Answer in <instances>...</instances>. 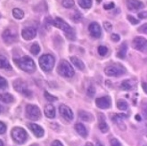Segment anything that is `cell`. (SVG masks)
I'll return each mask as SVG.
<instances>
[{
  "label": "cell",
  "instance_id": "cell-1",
  "mask_svg": "<svg viewBox=\"0 0 147 146\" xmlns=\"http://www.w3.org/2000/svg\"><path fill=\"white\" fill-rule=\"evenodd\" d=\"M14 63L18 65L21 70L27 73H34L36 71V64L29 56H23L20 59H16L14 60Z\"/></svg>",
  "mask_w": 147,
  "mask_h": 146
},
{
  "label": "cell",
  "instance_id": "cell-2",
  "mask_svg": "<svg viewBox=\"0 0 147 146\" xmlns=\"http://www.w3.org/2000/svg\"><path fill=\"white\" fill-rule=\"evenodd\" d=\"M54 25L56 28L64 31L66 37L70 40H75V38H76L75 31L72 30V28L70 26V25H69L67 22H65L62 18H56L54 21Z\"/></svg>",
  "mask_w": 147,
  "mask_h": 146
},
{
  "label": "cell",
  "instance_id": "cell-3",
  "mask_svg": "<svg viewBox=\"0 0 147 146\" xmlns=\"http://www.w3.org/2000/svg\"><path fill=\"white\" fill-rule=\"evenodd\" d=\"M57 71L60 75L64 77V78H72L75 73L71 64H70V63H68L65 60H63V61L60 62L57 68Z\"/></svg>",
  "mask_w": 147,
  "mask_h": 146
},
{
  "label": "cell",
  "instance_id": "cell-4",
  "mask_svg": "<svg viewBox=\"0 0 147 146\" xmlns=\"http://www.w3.org/2000/svg\"><path fill=\"white\" fill-rule=\"evenodd\" d=\"M55 65V58L51 54H44L39 58V66L44 71H51Z\"/></svg>",
  "mask_w": 147,
  "mask_h": 146
},
{
  "label": "cell",
  "instance_id": "cell-5",
  "mask_svg": "<svg viewBox=\"0 0 147 146\" xmlns=\"http://www.w3.org/2000/svg\"><path fill=\"white\" fill-rule=\"evenodd\" d=\"M105 74L108 77H120L126 73V69L119 63L109 65L105 70Z\"/></svg>",
  "mask_w": 147,
  "mask_h": 146
},
{
  "label": "cell",
  "instance_id": "cell-6",
  "mask_svg": "<svg viewBox=\"0 0 147 146\" xmlns=\"http://www.w3.org/2000/svg\"><path fill=\"white\" fill-rule=\"evenodd\" d=\"M13 139L19 144H22L28 139V134L22 127H13L11 132Z\"/></svg>",
  "mask_w": 147,
  "mask_h": 146
},
{
  "label": "cell",
  "instance_id": "cell-7",
  "mask_svg": "<svg viewBox=\"0 0 147 146\" xmlns=\"http://www.w3.org/2000/svg\"><path fill=\"white\" fill-rule=\"evenodd\" d=\"M26 117L30 120H38L41 118V111L37 105L29 104L26 106Z\"/></svg>",
  "mask_w": 147,
  "mask_h": 146
},
{
  "label": "cell",
  "instance_id": "cell-8",
  "mask_svg": "<svg viewBox=\"0 0 147 146\" xmlns=\"http://www.w3.org/2000/svg\"><path fill=\"white\" fill-rule=\"evenodd\" d=\"M13 87L17 92L24 94L25 96H27V97L31 96V92L28 89L27 84H26L23 80H22L20 79H16L13 82Z\"/></svg>",
  "mask_w": 147,
  "mask_h": 146
},
{
  "label": "cell",
  "instance_id": "cell-9",
  "mask_svg": "<svg viewBox=\"0 0 147 146\" xmlns=\"http://www.w3.org/2000/svg\"><path fill=\"white\" fill-rule=\"evenodd\" d=\"M59 111H60V114L62 115V117L63 118H65L66 120H68V121H71L74 118L72 110H71L70 107H68L67 105L62 104L59 108Z\"/></svg>",
  "mask_w": 147,
  "mask_h": 146
},
{
  "label": "cell",
  "instance_id": "cell-10",
  "mask_svg": "<svg viewBox=\"0 0 147 146\" xmlns=\"http://www.w3.org/2000/svg\"><path fill=\"white\" fill-rule=\"evenodd\" d=\"M133 47L140 52H144L146 50V39L141 37H137L133 40Z\"/></svg>",
  "mask_w": 147,
  "mask_h": 146
},
{
  "label": "cell",
  "instance_id": "cell-11",
  "mask_svg": "<svg viewBox=\"0 0 147 146\" xmlns=\"http://www.w3.org/2000/svg\"><path fill=\"white\" fill-rule=\"evenodd\" d=\"M36 36H37V29H35L34 27L26 28L22 31V37L25 40H31L33 38H35Z\"/></svg>",
  "mask_w": 147,
  "mask_h": 146
},
{
  "label": "cell",
  "instance_id": "cell-12",
  "mask_svg": "<svg viewBox=\"0 0 147 146\" xmlns=\"http://www.w3.org/2000/svg\"><path fill=\"white\" fill-rule=\"evenodd\" d=\"M88 30H89L90 35L94 38H99L101 37V35H102L101 27H100V25L97 22H92L89 25Z\"/></svg>",
  "mask_w": 147,
  "mask_h": 146
},
{
  "label": "cell",
  "instance_id": "cell-13",
  "mask_svg": "<svg viewBox=\"0 0 147 146\" xmlns=\"http://www.w3.org/2000/svg\"><path fill=\"white\" fill-rule=\"evenodd\" d=\"M96 104L100 109H108L111 105V101L109 96H103L96 100Z\"/></svg>",
  "mask_w": 147,
  "mask_h": 146
},
{
  "label": "cell",
  "instance_id": "cell-14",
  "mask_svg": "<svg viewBox=\"0 0 147 146\" xmlns=\"http://www.w3.org/2000/svg\"><path fill=\"white\" fill-rule=\"evenodd\" d=\"M127 6L130 11H138L144 8V5L139 0H127Z\"/></svg>",
  "mask_w": 147,
  "mask_h": 146
},
{
  "label": "cell",
  "instance_id": "cell-15",
  "mask_svg": "<svg viewBox=\"0 0 147 146\" xmlns=\"http://www.w3.org/2000/svg\"><path fill=\"white\" fill-rule=\"evenodd\" d=\"M4 41L8 45H11L16 40V33L13 32L11 30H5L2 35Z\"/></svg>",
  "mask_w": 147,
  "mask_h": 146
},
{
  "label": "cell",
  "instance_id": "cell-16",
  "mask_svg": "<svg viewBox=\"0 0 147 146\" xmlns=\"http://www.w3.org/2000/svg\"><path fill=\"white\" fill-rule=\"evenodd\" d=\"M29 128L32 131L34 135L38 137V138L42 137L43 135H44V134H45L44 129H43V128L40 126H38L37 124H30L29 125Z\"/></svg>",
  "mask_w": 147,
  "mask_h": 146
},
{
  "label": "cell",
  "instance_id": "cell-17",
  "mask_svg": "<svg viewBox=\"0 0 147 146\" xmlns=\"http://www.w3.org/2000/svg\"><path fill=\"white\" fill-rule=\"evenodd\" d=\"M136 85V81L135 79H127V80H124L122 83H121V88L123 90H132Z\"/></svg>",
  "mask_w": 147,
  "mask_h": 146
},
{
  "label": "cell",
  "instance_id": "cell-18",
  "mask_svg": "<svg viewBox=\"0 0 147 146\" xmlns=\"http://www.w3.org/2000/svg\"><path fill=\"white\" fill-rule=\"evenodd\" d=\"M45 115L49 118H54L55 117V109L52 104H47L44 109Z\"/></svg>",
  "mask_w": 147,
  "mask_h": 146
},
{
  "label": "cell",
  "instance_id": "cell-19",
  "mask_svg": "<svg viewBox=\"0 0 147 146\" xmlns=\"http://www.w3.org/2000/svg\"><path fill=\"white\" fill-rule=\"evenodd\" d=\"M75 130L80 135H81L83 138H86V137L88 136V131H86V128L83 124L77 123L75 125Z\"/></svg>",
  "mask_w": 147,
  "mask_h": 146
},
{
  "label": "cell",
  "instance_id": "cell-20",
  "mask_svg": "<svg viewBox=\"0 0 147 146\" xmlns=\"http://www.w3.org/2000/svg\"><path fill=\"white\" fill-rule=\"evenodd\" d=\"M0 101L5 102V104H11L14 101L13 96L9 93H4V94H0Z\"/></svg>",
  "mask_w": 147,
  "mask_h": 146
},
{
  "label": "cell",
  "instance_id": "cell-21",
  "mask_svg": "<svg viewBox=\"0 0 147 146\" xmlns=\"http://www.w3.org/2000/svg\"><path fill=\"white\" fill-rule=\"evenodd\" d=\"M79 116L82 120L86 122H91L94 119L93 115L90 112H88V111H85V110H80L79 112Z\"/></svg>",
  "mask_w": 147,
  "mask_h": 146
},
{
  "label": "cell",
  "instance_id": "cell-22",
  "mask_svg": "<svg viewBox=\"0 0 147 146\" xmlns=\"http://www.w3.org/2000/svg\"><path fill=\"white\" fill-rule=\"evenodd\" d=\"M71 61L72 64H74L79 70L83 71L85 69V64L80 58H78L76 56H72V57H71Z\"/></svg>",
  "mask_w": 147,
  "mask_h": 146
},
{
  "label": "cell",
  "instance_id": "cell-23",
  "mask_svg": "<svg viewBox=\"0 0 147 146\" xmlns=\"http://www.w3.org/2000/svg\"><path fill=\"white\" fill-rule=\"evenodd\" d=\"M0 69H5V70H10L11 69V65L8 60L3 55H0Z\"/></svg>",
  "mask_w": 147,
  "mask_h": 146
},
{
  "label": "cell",
  "instance_id": "cell-24",
  "mask_svg": "<svg viewBox=\"0 0 147 146\" xmlns=\"http://www.w3.org/2000/svg\"><path fill=\"white\" fill-rule=\"evenodd\" d=\"M127 116L124 115V114H116L114 115L113 117H112V120H113V122L117 123L119 126H121L122 122H123V119L126 118Z\"/></svg>",
  "mask_w": 147,
  "mask_h": 146
},
{
  "label": "cell",
  "instance_id": "cell-25",
  "mask_svg": "<svg viewBox=\"0 0 147 146\" xmlns=\"http://www.w3.org/2000/svg\"><path fill=\"white\" fill-rule=\"evenodd\" d=\"M105 118L103 117L102 121L100 120V123H99V129L101 130V132L102 133H107L109 131V126L107 125V123L105 122Z\"/></svg>",
  "mask_w": 147,
  "mask_h": 146
},
{
  "label": "cell",
  "instance_id": "cell-26",
  "mask_svg": "<svg viewBox=\"0 0 147 146\" xmlns=\"http://www.w3.org/2000/svg\"><path fill=\"white\" fill-rule=\"evenodd\" d=\"M13 15L15 19L21 20L24 17V13H23V11L19 9V8H14V9L13 10Z\"/></svg>",
  "mask_w": 147,
  "mask_h": 146
},
{
  "label": "cell",
  "instance_id": "cell-27",
  "mask_svg": "<svg viewBox=\"0 0 147 146\" xmlns=\"http://www.w3.org/2000/svg\"><path fill=\"white\" fill-rule=\"evenodd\" d=\"M79 5L84 9H89L92 6V0H79Z\"/></svg>",
  "mask_w": 147,
  "mask_h": 146
},
{
  "label": "cell",
  "instance_id": "cell-28",
  "mask_svg": "<svg viewBox=\"0 0 147 146\" xmlns=\"http://www.w3.org/2000/svg\"><path fill=\"white\" fill-rule=\"evenodd\" d=\"M117 107L120 110H127L128 104H127V102L124 100H119L117 102Z\"/></svg>",
  "mask_w": 147,
  "mask_h": 146
},
{
  "label": "cell",
  "instance_id": "cell-29",
  "mask_svg": "<svg viewBox=\"0 0 147 146\" xmlns=\"http://www.w3.org/2000/svg\"><path fill=\"white\" fill-rule=\"evenodd\" d=\"M127 45L123 44L121 46V47H120V50L119 51V53H118V57L121 58V59H124L125 56H126V54H127Z\"/></svg>",
  "mask_w": 147,
  "mask_h": 146
},
{
  "label": "cell",
  "instance_id": "cell-30",
  "mask_svg": "<svg viewBox=\"0 0 147 146\" xmlns=\"http://www.w3.org/2000/svg\"><path fill=\"white\" fill-rule=\"evenodd\" d=\"M30 52L32 54L34 55H37L38 54V53L40 52V47L38 46V44H37V43H35V44H33L30 47Z\"/></svg>",
  "mask_w": 147,
  "mask_h": 146
},
{
  "label": "cell",
  "instance_id": "cell-31",
  "mask_svg": "<svg viewBox=\"0 0 147 146\" xmlns=\"http://www.w3.org/2000/svg\"><path fill=\"white\" fill-rule=\"evenodd\" d=\"M71 19L74 21V22L78 23V22H80L81 21V19H82V15H81V13H80V12L76 11L75 13L73 14V16L71 17Z\"/></svg>",
  "mask_w": 147,
  "mask_h": 146
},
{
  "label": "cell",
  "instance_id": "cell-32",
  "mask_svg": "<svg viewBox=\"0 0 147 146\" xmlns=\"http://www.w3.org/2000/svg\"><path fill=\"white\" fill-rule=\"evenodd\" d=\"M98 53L101 56H105L108 53V48L106 46H101L98 47Z\"/></svg>",
  "mask_w": 147,
  "mask_h": 146
},
{
  "label": "cell",
  "instance_id": "cell-33",
  "mask_svg": "<svg viewBox=\"0 0 147 146\" xmlns=\"http://www.w3.org/2000/svg\"><path fill=\"white\" fill-rule=\"evenodd\" d=\"M63 5L65 8H71L74 5V0H63Z\"/></svg>",
  "mask_w": 147,
  "mask_h": 146
},
{
  "label": "cell",
  "instance_id": "cell-34",
  "mask_svg": "<svg viewBox=\"0 0 147 146\" xmlns=\"http://www.w3.org/2000/svg\"><path fill=\"white\" fill-rule=\"evenodd\" d=\"M45 97L47 101L49 102H55L57 100V97L54 96H52V94H50L47 91L45 92Z\"/></svg>",
  "mask_w": 147,
  "mask_h": 146
},
{
  "label": "cell",
  "instance_id": "cell-35",
  "mask_svg": "<svg viewBox=\"0 0 147 146\" xmlns=\"http://www.w3.org/2000/svg\"><path fill=\"white\" fill-rule=\"evenodd\" d=\"M94 94H96V89H94L93 85H90L88 88V90H86V94H88L89 97H93L94 96Z\"/></svg>",
  "mask_w": 147,
  "mask_h": 146
},
{
  "label": "cell",
  "instance_id": "cell-36",
  "mask_svg": "<svg viewBox=\"0 0 147 146\" xmlns=\"http://www.w3.org/2000/svg\"><path fill=\"white\" fill-rule=\"evenodd\" d=\"M7 87V81L3 77L0 76V89H5Z\"/></svg>",
  "mask_w": 147,
  "mask_h": 146
},
{
  "label": "cell",
  "instance_id": "cell-37",
  "mask_svg": "<svg viewBox=\"0 0 147 146\" xmlns=\"http://www.w3.org/2000/svg\"><path fill=\"white\" fill-rule=\"evenodd\" d=\"M103 27H105V29L107 30V31H111L112 30V26H111V24L108 22H103Z\"/></svg>",
  "mask_w": 147,
  "mask_h": 146
},
{
  "label": "cell",
  "instance_id": "cell-38",
  "mask_svg": "<svg viewBox=\"0 0 147 146\" xmlns=\"http://www.w3.org/2000/svg\"><path fill=\"white\" fill-rule=\"evenodd\" d=\"M6 131V126L0 121V135H2V134H5Z\"/></svg>",
  "mask_w": 147,
  "mask_h": 146
},
{
  "label": "cell",
  "instance_id": "cell-39",
  "mask_svg": "<svg viewBox=\"0 0 147 146\" xmlns=\"http://www.w3.org/2000/svg\"><path fill=\"white\" fill-rule=\"evenodd\" d=\"M127 20H128L129 22H130L132 24H134V25H135V24H137L138 22H139V21L136 20V18H134L133 16H129V15L127 16Z\"/></svg>",
  "mask_w": 147,
  "mask_h": 146
},
{
  "label": "cell",
  "instance_id": "cell-40",
  "mask_svg": "<svg viewBox=\"0 0 147 146\" xmlns=\"http://www.w3.org/2000/svg\"><path fill=\"white\" fill-rule=\"evenodd\" d=\"M111 38L112 41H114V42H119V39H120V37L118 35V34H112V35L111 36Z\"/></svg>",
  "mask_w": 147,
  "mask_h": 146
},
{
  "label": "cell",
  "instance_id": "cell-41",
  "mask_svg": "<svg viewBox=\"0 0 147 146\" xmlns=\"http://www.w3.org/2000/svg\"><path fill=\"white\" fill-rule=\"evenodd\" d=\"M111 146H122V145L117 139H112L111 141Z\"/></svg>",
  "mask_w": 147,
  "mask_h": 146
},
{
  "label": "cell",
  "instance_id": "cell-42",
  "mask_svg": "<svg viewBox=\"0 0 147 146\" xmlns=\"http://www.w3.org/2000/svg\"><path fill=\"white\" fill-rule=\"evenodd\" d=\"M103 7H105V10H110V9H111V8L114 7V3H110V4L105 5H103Z\"/></svg>",
  "mask_w": 147,
  "mask_h": 146
},
{
  "label": "cell",
  "instance_id": "cell-43",
  "mask_svg": "<svg viewBox=\"0 0 147 146\" xmlns=\"http://www.w3.org/2000/svg\"><path fill=\"white\" fill-rule=\"evenodd\" d=\"M51 146H63V144L60 141H58V140H55L53 143H52Z\"/></svg>",
  "mask_w": 147,
  "mask_h": 146
},
{
  "label": "cell",
  "instance_id": "cell-44",
  "mask_svg": "<svg viewBox=\"0 0 147 146\" xmlns=\"http://www.w3.org/2000/svg\"><path fill=\"white\" fill-rule=\"evenodd\" d=\"M138 17H139L140 19H145L146 18V12L140 13L139 14H138Z\"/></svg>",
  "mask_w": 147,
  "mask_h": 146
},
{
  "label": "cell",
  "instance_id": "cell-45",
  "mask_svg": "<svg viewBox=\"0 0 147 146\" xmlns=\"http://www.w3.org/2000/svg\"><path fill=\"white\" fill-rule=\"evenodd\" d=\"M146 27H147V25H146V24L143 25V26L140 28V29H142V30H139V31H140V32H142V33H144V34H146Z\"/></svg>",
  "mask_w": 147,
  "mask_h": 146
},
{
  "label": "cell",
  "instance_id": "cell-46",
  "mask_svg": "<svg viewBox=\"0 0 147 146\" xmlns=\"http://www.w3.org/2000/svg\"><path fill=\"white\" fill-rule=\"evenodd\" d=\"M143 88L144 89V93H146L147 92V90H146V83H143Z\"/></svg>",
  "mask_w": 147,
  "mask_h": 146
},
{
  "label": "cell",
  "instance_id": "cell-47",
  "mask_svg": "<svg viewBox=\"0 0 147 146\" xmlns=\"http://www.w3.org/2000/svg\"><path fill=\"white\" fill-rule=\"evenodd\" d=\"M136 119H137L138 121H140V120H141V118H140V116H139V115H136Z\"/></svg>",
  "mask_w": 147,
  "mask_h": 146
},
{
  "label": "cell",
  "instance_id": "cell-48",
  "mask_svg": "<svg viewBox=\"0 0 147 146\" xmlns=\"http://www.w3.org/2000/svg\"><path fill=\"white\" fill-rule=\"evenodd\" d=\"M96 146H103L101 143H99V142H97V143H96Z\"/></svg>",
  "mask_w": 147,
  "mask_h": 146
},
{
  "label": "cell",
  "instance_id": "cell-49",
  "mask_svg": "<svg viewBox=\"0 0 147 146\" xmlns=\"http://www.w3.org/2000/svg\"><path fill=\"white\" fill-rule=\"evenodd\" d=\"M0 146H4V143L1 140H0Z\"/></svg>",
  "mask_w": 147,
  "mask_h": 146
},
{
  "label": "cell",
  "instance_id": "cell-50",
  "mask_svg": "<svg viewBox=\"0 0 147 146\" xmlns=\"http://www.w3.org/2000/svg\"><path fill=\"white\" fill-rule=\"evenodd\" d=\"M1 111H2V108H1V106H0V113H1Z\"/></svg>",
  "mask_w": 147,
  "mask_h": 146
}]
</instances>
